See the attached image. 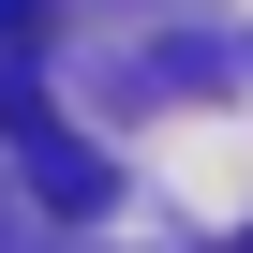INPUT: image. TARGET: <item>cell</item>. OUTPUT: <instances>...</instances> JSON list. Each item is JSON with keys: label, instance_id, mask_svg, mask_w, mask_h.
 Listing matches in <instances>:
<instances>
[{"label": "cell", "instance_id": "obj_1", "mask_svg": "<svg viewBox=\"0 0 253 253\" xmlns=\"http://www.w3.org/2000/svg\"><path fill=\"white\" fill-rule=\"evenodd\" d=\"M0 149L30 164L45 209H104V149L60 134V104H45V0H0Z\"/></svg>", "mask_w": 253, "mask_h": 253}]
</instances>
